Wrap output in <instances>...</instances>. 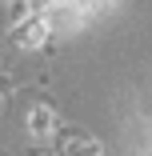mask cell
Listing matches in <instances>:
<instances>
[{"mask_svg": "<svg viewBox=\"0 0 152 156\" xmlns=\"http://www.w3.org/2000/svg\"><path fill=\"white\" fill-rule=\"evenodd\" d=\"M12 40H16L20 48H40V44L48 40V24H44V16H28V20H20V24L12 28Z\"/></svg>", "mask_w": 152, "mask_h": 156, "instance_id": "obj_1", "label": "cell"}, {"mask_svg": "<svg viewBox=\"0 0 152 156\" xmlns=\"http://www.w3.org/2000/svg\"><path fill=\"white\" fill-rule=\"evenodd\" d=\"M64 156H100V144H92L80 132H68L64 136Z\"/></svg>", "mask_w": 152, "mask_h": 156, "instance_id": "obj_2", "label": "cell"}, {"mask_svg": "<svg viewBox=\"0 0 152 156\" xmlns=\"http://www.w3.org/2000/svg\"><path fill=\"white\" fill-rule=\"evenodd\" d=\"M52 124H56V120H52L48 108H32V116H28V128H32L36 136H48V132H52Z\"/></svg>", "mask_w": 152, "mask_h": 156, "instance_id": "obj_3", "label": "cell"}]
</instances>
